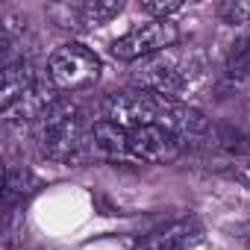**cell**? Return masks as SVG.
I'll return each instance as SVG.
<instances>
[{
  "label": "cell",
  "mask_w": 250,
  "mask_h": 250,
  "mask_svg": "<svg viewBox=\"0 0 250 250\" xmlns=\"http://www.w3.org/2000/svg\"><path fill=\"white\" fill-rule=\"evenodd\" d=\"M221 18L227 24H250V3H235V0H229V3L221 6Z\"/></svg>",
  "instance_id": "cell-13"
},
{
  "label": "cell",
  "mask_w": 250,
  "mask_h": 250,
  "mask_svg": "<svg viewBox=\"0 0 250 250\" xmlns=\"http://www.w3.org/2000/svg\"><path fill=\"white\" fill-rule=\"evenodd\" d=\"M180 42V30L174 21H147V24H139L133 27L130 33H124L121 39L112 42V53L115 59H124V62H142L147 56H156L168 47H177Z\"/></svg>",
  "instance_id": "cell-6"
},
{
  "label": "cell",
  "mask_w": 250,
  "mask_h": 250,
  "mask_svg": "<svg viewBox=\"0 0 250 250\" xmlns=\"http://www.w3.org/2000/svg\"><path fill=\"white\" fill-rule=\"evenodd\" d=\"M100 56L94 50H88L85 44L68 42L62 47H56L47 59V80L56 91H80L88 88L100 80Z\"/></svg>",
  "instance_id": "cell-4"
},
{
  "label": "cell",
  "mask_w": 250,
  "mask_h": 250,
  "mask_svg": "<svg viewBox=\"0 0 250 250\" xmlns=\"http://www.w3.org/2000/svg\"><path fill=\"white\" fill-rule=\"evenodd\" d=\"M44 80H39L36 68L27 59H12L3 65V77H0V109H12L21 103L27 94H33Z\"/></svg>",
  "instance_id": "cell-10"
},
{
  "label": "cell",
  "mask_w": 250,
  "mask_h": 250,
  "mask_svg": "<svg viewBox=\"0 0 250 250\" xmlns=\"http://www.w3.org/2000/svg\"><path fill=\"white\" fill-rule=\"evenodd\" d=\"M200 74H203V56L197 50H177V47L147 56L136 62L130 71L136 88L150 91L156 97H168V100H180Z\"/></svg>",
  "instance_id": "cell-3"
},
{
  "label": "cell",
  "mask_w": 250,
  "mask_h": 250,
  "mask_svg": "<svg viewBox=\"0 0 250 250\" xmlns=\"http://www.w3.org/2000/svg\"><path fill=\"white\" fill-rule=\"evenodd\" d=\"M203 235H206L203 221L197 215H188V218H177L165 224L162 229L150 232L142 241V250H191L203 241Z\"/></svg>",
  "instance_id": "cell-9"
},
{
  "label": "cell",
  "mask_w": 250,
  "mask_h": 250,
  "mask_svg": "<svg viewBox=\"0 0 250 250\" xmlns=\"http://www.w3.org/2000/svg\"><path fill=\"white\" fill-rule=\"evenodd\" d=\"M124 9L121 0H85V3H56L50 6V18L65 30H94L109 24Z\"/></svg>",
  "instance_id": "cell-7"
},
{
  "label": "cell",
  "mask_w": 250,
  "mask_h": 250,
  "mask_svg": "<svg viewBox=\"0 0 250 250\" xmlns=\"http://www.w3.org/2000/svg\"><path fill=\"white\" fill-rule=\"evenodd\" d=\"M162 100L150 91L142 88H127V91H112L100 100V118L97 121H109L118 127H156L159 124V112H162Z\"/></svg>",
  "instance_id": "cell-5"
},
{
  "label": "cell",
  "mask_w": 250,
  "mask_h": 250,
  "mask_svg": "<svg viewBox=\"0 0 250 250\" xmlns=\"http://www.w3.org/2000/svg\"><path fill=\"white\" fill-rule=\"evenodd\" d=\"M241 232H244V238H247V241H250V224H247V227H244V229H241Z\"/></svg>",
  "instance_id": "cell-15"
},
{
  "label": "cell",
  "mask_w": 250,
  "mask_h": 250,
  "mask_svg": "<svg viewBox=\"0 0 250 250\" xmlns=\"http://www.w3.org/2000/svg\"><path fill=\"white\" fill-rule=\"evenodd\" d=\"M36 142H39L42 156H47L50 162L80 165L85 159V150H88V142H91V130H85L83 112L74 103L56 100L36 121Z\"/></svg>",
  "instance_id": "cell-2"
},
{
  "label": "cell",
  "mask_w": 250,
  "mask_h": 250,
  "mask_svg": "<svg viewBox=\"0 0 250 250\" xmlns=\"http://www.w3.org/2000/svg\"><path fill=\"white\" fill-rule=\"evenodd\" d=\"M156 127L168 130L174 139L180 142H194V139H203L209 136V121L200 109L194 106H186L180 100H162V112H159V124Z\"/></svg>",
  "instance_id": "cell-8"
},
{
  "label": "cell",
  "mask_w": 250,
  "mask_h": 250,
  "mask_svg": "<svg viewBox=\"0 0 250 250\" xmlns=\"http://www.w3.org/2000/svg\"><path fill=\"white\" fill-rule=\"evenodd\" d=\"M36 188H39V177L30 168H24V165L9 168L6 171V183H3V206L12 209L15 203H21L24 197H30Z\"/></svg>",
  "instance_id": "cell-11"
},
{
  "label": "cell",
  "mask_w": 250,
  "mask_h": 250,
  "mask_svg": "<svg viewBox=\"0 0 250 250\" xmlns=\"http://www.w3.org/2000/svg\"><path fill=\"white\" fill-rule=\"evenodd\" d=\"M91 147L112 162H147L168 165L183 153V142L162 127H118L109 121L91 124Z\"/></svg>",
  "instance_id": "cell-1"
},
{
  "label": "cell",
  "mask_w": 250,
  "mask_h": 250,
  "mask_svg": "<svg viewBox=\"0 0 250 250\" xmlns=\"http://www.w3.org/2000/svg\"><path fill=\"white\" fill-rule=\"evenodd\" d=\"M142 9L147 15H156V21H168L174 12L183 9V3H142Z\"/></svg>",
  "instance_id": "cell-14"
},
{
  "label": "cell",
  "mask_w": 250,
  "mask_h": 250,
  "mask_svg": "<svg viewBox=\"0 0 250 250\" xmlns=\"http://www.w3.org/2000/svg\"><path fill=\"white\" fill-rule=\"evenodd\" d=\"M227 77L232 83H250V33L247 36H238L229 50H227Z\"/></svg>",
  "instance_id": "cell-12"
}]
</instances>
